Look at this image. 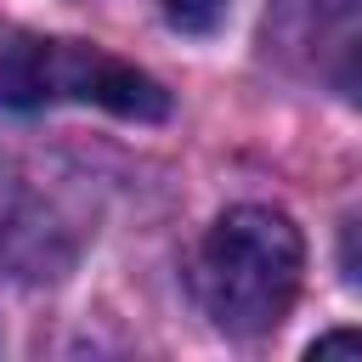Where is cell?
<instances>
[{
  "mask_svg": "<svg viewBox=\"0 0 362 362\" xmlns=\"http://www.w3.org/2000/svg\"><path fill=\"white\" fill-rule=\"evenodd\" d=\"M300 277H305V238L272 204L226 209L198 243V300L215 317V328L238 339L272 334L288 317Z\"/></svg>",
  "mask_w": 362,
  "mask_h": 362,
  "instance_id": "6da1fadb",
  "label": "cell"
},
{
  "mask_svg": "<svg viewBox=\"0 0 362 362\" xmlns=\"http://www.w3.org/2000/svg\"><path fill=\"white\" fill-rule=\"evenodd\" d=\"M45 102H90V107H107L141 124L170 113V90L136 62H119L79 40H40V34L6 40L0 45V107L34 113Z\"/></svg>",
  "mask_w": 362,
  "mask_h": 362,
  "instance_id": "7a4b0ae2",
  "label": "cell"
},
{
  "mask_svg": "<svg viewBox=\"0 0 362 362\" xmlns=\"http://www.w3.org/2000/svg\"><path fill=\"white\" fill-rule=\"evenodd\" d=\"M51 243H57L51 215L34 204L17 170H0V266L23 277H57L62 255H51Z\"/></svg>",
  "mask_w": 362,
  "mask_h": 362,
  "instance_id": "3957f363",
  "label": "cell"
},
{
  "mask_svg": "<svg viewBox=\"0 0 362 362\" xmlns=\"http://www.w3.org/2000/svg\"><path fill=\"white\" fill-rule=\"evenodd\" d=\"M164 17L181 34H215L226 17V0H164Z\"/></svg>",
  "mask_w": 362,
  "mask_h": 362,
  "instance_id": "277c9868",
  "label": "cell"
},
{
  "mask_svg": "<svg viewBox=\"0 0 362 362\" xmlns=\"http://www.w3.org/2000/svg\"><path fill=\"white\" fill-rule=\"evenodd\" d=\"M362 351V339L351 334V328H339V334H322V339H311V356H356Z\"/></svg>",
  "mask_w": 362,
  "mask_h": 362,
  "instance_id": "5b68a950",
  "label": "cell"
}]
</instances>
